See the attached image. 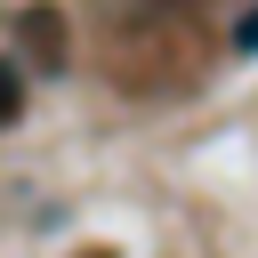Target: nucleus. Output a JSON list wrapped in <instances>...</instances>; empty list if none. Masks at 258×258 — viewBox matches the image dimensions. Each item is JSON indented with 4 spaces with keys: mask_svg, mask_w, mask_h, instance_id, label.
Here are the masks:
<instances>
[{
    "mask_svg": "<svg viewBox=\"0 0 258 258\" xmlns=\"http://www.w3.org/2000/svg\"><path fill=\"white\" fill-rule=\"evenodd\" d=\"M16 105H24V73L0 64V121H16Z\"/></svg>",
    "mask_w": 258,
    "mask_h": 258,
    "instance_id": "nucleus-1",
    "label": "nucleus"
},
{
    "mask_svg": "<svg viewBox=\"0 0 258 258\" xmlns=\"http://www.w3.org/2000/svg\"><path fill=\"white\" fill-rule=\"evenodd\" d=\"M234 48H258V8H250V16L234 24Z\"/></svg>",
    "mask_w": 258,
    "mask_h": 258,
    "instance_id": "nucleus-2",
    "label": "nucleus"
}]
</instances>
